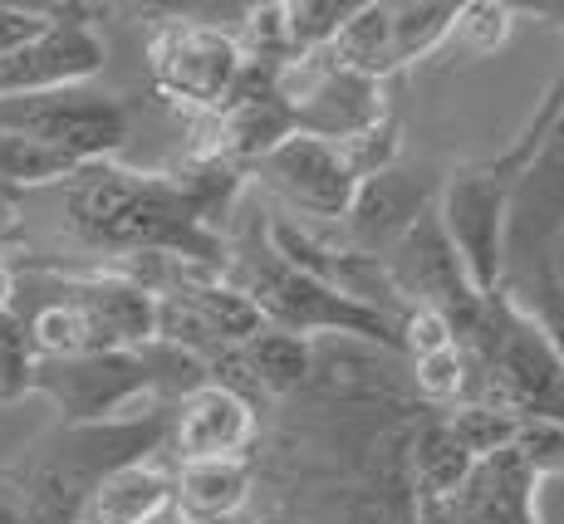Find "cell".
I'll return each instance as SVG.
<instances>
[{
    "mask_svg": "<svg viewBox=\"0 0 564 524\" xmlns=\"http://www.w3.org/2000/svg\"><path fill=\"white\" fill-rule=\"evenodd\" d=\"M64 226L94 255L182 260V265L226 270V236H212L172 187L167 172H133L118 162H89L64 182Z\"/></svg>",
    "mask_w": 564,
    "mask_h": 524,
    "instance_id": "obj_1",
    "label": "cell"
},
{
    "mask_svg": "<svg viewBox=\"0 0 564 524\" xmlns=\"http://www.w3.org/2000/svg\"><path fill=\"white\" fill-rule=\"evenodd\" d=\"M167 432L172 407H148L99 427H54L25 446V456L0 466V476L20 490L35 524H79L94 490L123 466L153 461L167 446Z\"/></svg>",
    "mask_w": 564,
    "mask_h": 524,
    "instance_id": "obj_2",
    "label": "cell"
},
{
    "mask_svg": "<svg viewBox=\"0 0 564 524\" xmlns=\"http://www.w3.org/2000/svg\"><path fill=\"white\" fill-rule=\"evenodd\" d=\"M221 275L256 304L265 329L295 334V338H314V334L359 338V343H373V348H383V353H403L398 324L388 319V314L364 309V304L344 299V294H334L329 285L310 280L305 270L285 265L265 240V216L226 231V270Z\"/></svg>",
    "mask_w": 564,
    "mask_h": 524,
    "instance_id": "obj_3",
    "label": "cell"
},
{
    "mask_svg": "<svg viewBox=\"0 0 564 524\" xmlns=\"http://www.w3.org/2000/svg\"><path fill=\"white\" fill-rule=\"evenodd\" d=\"M560 113H564V74L545 89L535 118L520 128V138L501 152V157L452 172V177L437 187L432 211H437L442 231H447L452 250L462 255L466 275H471V285L481 299L506 285V206H511L520 172L530 167V157L540 152V143H545V133L555 128Z\"/></svg>",
    "mask_w": 564,
    "mask_h": 524,
    "instance_id": "obj_4",
    "label": "cell"
},
{
    "mask_svg": "<svg viewBox=\"0 0 564 524\" xmlns=\"http://www.w3.org/2000/svg\"><path fill=\"white\" fill-rule=\"evenodd\" d=\"M457 348L471 363L466 402L501 407L516 422H564V363L506 285L486 294L481 324Z\"/></svg>",
    "mask_w": 564,
    "mask_h": 524,
    "instance_id": "obj_5",
    "label": "cell"
},
{
    "mask_svg": "<svg viewBox=\"0 0 564 524\" xmlns=\"http://www.w3.org/2000/svg\"><path fill=\"white\" fill-rule=\"evenodd\" d=\"M148 69L162 98L187 108V118L221 113L246 74V54L236 35L216 20H197L192 10L167 15L148 35Z\"/></svg>",
    "mask_w": 564,
    "mask_h": 524,
    "instance_id": "obj_6",
    "label": "cell"
},
{
    "mask_svg": "<svg viewBox=\"0 0 564 524\" xmlns=\"http://www.w3.org/2000/svg\"><path fill=\"white\" fill-rule=\"evenodd\" d=\"M275 94L285 103L295 138H314V143L334 148L359 143L383 118H393L388 113V84L344 69L329 50L285 64L275 79Z\"/></svg>",
    "mask_w": 564,
    "mask_h": 524,
    "instance_id": "obj_7",
    "label": "cell"
},
{
    "mask_svg": "<svg viewBox=\"0 0 564 524\" xmlns=\"http://www.w3.org/2000/svg\"><path fill=\"white\" fill-rule=\"evenodd\" d=\"M0 133L45 143L89 167V162H113V152L128 143V108L89 84L54 94H20L0 98Z\"/></svg>",
    "mask_w": 564,
    "mask_h": 524,
    "instance_id": "obj_8",
    "label": "cell"
},
{
    "mask_svg": "<svg viewBox=\"0 0 564 524\" xmlns=\"http://www.w3.org/2000/svg\"><path fill=\"white\" fill-rule=\"evenodd\" d=\"M383 270L393 280V290L403 294V304H422V309L442 314L457 343H466L476 334L486 299L476 294L462 255L452 250L447 231H442L437 211H422L412 221V231L383 255Z\"/></svg>",
    "mask_w": 564,
    "mask_h": 524,
    "instance_id": "obj_9",
    "label": "cell"
},
{
    "mask_svg": "<svg viewBox=\"0 0 564 524\" xmlns=\"http://www.w3.org/2000/svg\"><path fill=\"white\" fill-rule=\"evenodd\" d=\"M50 15H54V25L45 35H35L30 45L0 54V98L84 89V84H94L104 74L108 45L89 20V15H99V10L50 6Z\"/></svg>",
    "mask_w": 564,
    "mask_h": 524,
    "instance_id": "obj_10",
    "label": "cell"
},
{
    "mask_svg": "<svg viewBox=\"0 0 564 524\" xmlns=\"http://www.w3.org/2000/svg\"><path fill=\"white\" fill-rule=\"evenodd\" d=\"M564 236V113L545 133L530 167L520 172L511 206H506V280L555 255Z\"/></svg>",
    "mask_w": 564,
    "mask_h": 524,
    "instance_id": "obj_11",
    "label": "cell"
},
{
    "mask_svg": "<svg viewBox=\"0 0 564 524\" xmlns=\"http://www.w3.org/2000/svg\"><path fill=\"white\" fill-rule=\"evenodd\" d=\"M50 285L84 314L94 329L99 353H118V348H148L158 343V294L143 290L138 280L118 275L108 265L94 270H40Z\"/></svg>",
    "mask_w": 564,
    "mask_h": 524,
    "instance_id": "obj_12",
    "label": "cell"
},
{
    "mask_svg": "<svg viewBox=\"0 0 564 524\" xmlns=\"http://www.w3.org/2000/svg\"><path fill=\"white\" fill-rule=\"evenodd\" d=\"M251 177L265 192H275L290 211H305L314 221H344L354 187H359L344 148L314 143V138H285L275 152L256 162Z\"/></svg>",
    "mask_w": 564,
    "mask_h": 524,
    "instance_id": "obj_13",
    "label": "cell"
},
{
    "mask_svg": "<svg viewBox=\"0 0 564 524\" xmlns=\"http://www.w3.org/2000/svg\"><path fill=\"white\" fill-rule=\"evenodd\" d=\"M437 187H442V177L398 167V162L383 172H373V177H364L359 187H354V201L339 221L344 226L339 245L359 250L368 260H383L388 250L412 231V221H417L422 211H432Z\"/></svg>",
    "mask_w": 564,
    "mask_h": 524,
    "instance_id": "obj_14",
    "label": "cell"
},
{
    "mask_svg": "<svg viewBox=\"0 0 564 524\" xmlns=\"http://www.w3.org/2000/svg\"><path fill=\"white\" fill-rule=\"evenodd\" d=\"M260 436V417L251 407V397L221 387V382H202L197 392L172 407V461L192 466V461H226V456H251Z\"/></svg>",
    "mask_w": 564,
    "mask_h": 524,
    "instance_id": "obj_15",
    "label": "cell"
},
{
    "mask_svg": "<svg viewBox=\"0 0 564 524\" xmlns=\"http://www.w3.org/2000/svg\"><path fill=\"white\" fill-rule=\"evenodd\" d=\"M412 524H540V480L511 451L476 461L452 500L412 505Z\"/></svg>",
    "mask_w": 564,
    "mask_h": 524,
    "instance_id": "obj_16",
    "label": "cell"
},
{
    "mask_svg": "<svg viewBox=\"0 0 564 524\" xmlns=\"http://www.w3.org/2000/svg\"><path fill=\"white\" fill-rule=\"evenodd\" d=\"M476 461L457 446V436L447 432L442 417H417V427L403 441V480L412 505H437L452 500L471 480Z\"/></svg>",
    "mask_w": 564,
    "mask_h": 524,
    "instance_id": "obj_17",
    "label": "cell"
},
{
    "mask_svg": "<svg viewBox=\"0 0 564 524\" xmlns=\"http://www.w3.org/2000/svg\"><path fill=\"white\" fill-rule=\"evenodd\" d=\"M177 510L197 524L241 520V510L256 495V461L251 456H226V461H192L172 471Z\"/></svg>",
    "mask_w": 564,
    "mask_h": 524,
    "instance_id": "obj_18",
    "label": "cell"
},
{
    "mask_svg": "<svg viewBox=\"0 0 564 524\" xmlns=\"http://www.w3.org/2000/svg\"><path fill=\"white\" fill-rule=\"evenodd\" d=\"M177 505V485H172V471L158 461H138L123 466L104 480L89 495L79 524H153L167 510Z\"/></svg>",
    "mask_w": 564,
    "mask_h": 524,
    "instance_id": "obj_19",
    "label": "cell"
},
{
    "mask_svg": "<svg viewBox=\"0 0 564 524\" xmlns=\"http://www.w3.org/2000/svg\"><path fill=\"white\" fill-rule=\"evenodd\" d=\"M329 54L344 64V69L364 74V79L388 84L393 79V10L378 6V0H364V6L349 10V20L339 25Z\"/></svg>",
    "mask_w": 564,
    "mask_h": 524,
    "instance_id": "obj_20",
    "label": "cell"
},
{
    "mask_svg": "<svg viewBox=\"0 0 564 524\" xmlns=\"http://www.w3.org/2000/svg\"><path fill=\"white\" fill-rule=\"evenodd\" d=\"M393 10V69H408L417 59H432L447 45L452 25H457V6L452 0H403Z\"/></svg>",
    "mask_w": 564,
    "mask_h": 524,
    "instance_id": "obj_21",
    "label": "cell"
},
{
    "mask_svg": "<svg viewBox=\"0 0 564 524\" xmlns=\"http://www.w3.org/2000/svg\"><path fill=\"white\" fill-rule=\"evenodd\" d=\"M506 290L520 299V309L535 319V329L545 334V343L555 348V358L564 363V275H560L555 255L520 270L516 280H506Z\"/></svg>",
    "mask_w": 564,
    "mask_h": 524,
    "instance_id": "obj_22",
    "label": "cell"
},
{
    "mask_svg": "<svg viewBox=\"0 0 564 524\" xmlns=\"http://www.w3.org/2000/svg\"><path fill=\"white\" fill-rule=\"evenodd\" d=\"M79 172V162L64 157L45 143L30 138H10L0 133V187L6 192H25V187H50V182H69Z\"/></svg>",
    "mask_w": 564,
    "mask_h": 524,
    "instance_id": "obj_23",
    "label": "cell"
},
{
    "mask_svg": "<svg viewBox=\"0 0 564 524\" xmlns=\"http://www.w3.org/2000/svg\"><path fill=\"white\" fill-rule=\"evenodd\" d=\"M442 422H447V432L457 436V446L471 456V461H491V456L511 451L516 427H520L511 412L486 407V402H457Z\"/></svg>",
    "mask_w": 564,
    "mask_h": 524,
    "instance_id": "obj_24",
    "label": "cell"
},
{
    "mask_svg": "<svg viewBox=\"0 0 564 524\" xmlns=\"http://www.w3.org/2000/svg\"><path fill=\"white\" fill-rule=\"evenodd\" d=\"M408 382L422 407H457V402H466V387H471V363H466L457 343H447L437 353L408 358Z\"/></svg>",
    "mask_w": 564,
    "mask_h": 524,
    "instance_id": "obj_25",
    "label": "cell"
},
{
    "mask_svg": "<svg viewBox=\"0 0 564 524\" xmlns=\"http://www.w3.org/2000/svg\"><path fill=\"white\" fill-rule=\"evenodd\" d=\"M511 25H516V10L511 6H496V0H466L457 6V25H452L447 45L452 59H486V54H496L511 40Z\"/></svg>",
    "mask_w": 564,
    "mask_h": 524,
    "instance_id": "obj_26",
    "label": "cell"
},
{
    "mask_svg": "<svg viewBox=\"0 0 564 524\" xmlns=\"http://www.w3.org/2000/svg\"><path fill=\"white\" fill-rule=\"evenodd\" d=\"M354 0H285V40H290V64L324 54L349 20Z\"/></svg>",
    "mask_w": 564,
    "mask_h": 524,
    "instance_id": "obj_27",
    "label": "cell"
},
{
    "mask_svg": "<svg viewBox=\"0 0 564 524\" xmlns=\"http://www.w3.org/2000/svg\"><path fill=\"white\" fill-rule=\"evenodd\" d=\"M35 343L25 334V319L15 309H0V407L35 392Z\"/></svg>",
    "mask_w": 564,
    "mask_h": 524,
    "instance_id": "obj_28",
    "label": "cell"
},
{
    "mask_svg": "<svg viewBox=\"0 0 564 524\" xmlns=\"http://www.w3.org/2000/svg\"><path fill=\"white\" fill-rule=\"evenodd\" d=\"M511 456L540 480V485L564 476V422H520Z\"/></svg>",
    "mask_w": 564,
    "mask_h": 524,
    "instance_id": "obj_29",
    "label": "cell"
},
{
    "mask_svg": "<svg viewBox=\"0 0 564 524\" xmlns=\"http://www.w3.org/2000/svg\"><path fill=\"white\" fill-rule=\"evenodd\" d=\"M398 343H403V358H422V353H437V348L457 343V338H452L442 314L422 309V304H408L403 319H398Z\"/></svg>",
    "mask_w": 564,
    "mask_h": 524,
    "instance_id": "obj_30",
    "label": "cell"
},
{
    "mask_svg": "<svg viewBox=\"0 0 564 524\" xmlns=\"http://www.w3.org/2000/svg\"><path fill=\"white\" fill-rule=\"evenodd\" d=\"M54 25L50 6H0V54L30 45L35 35H45Z\"/></svg>",
    "mask_w": 564,
    "mask_h": 524,
    "instance_id": "obj_31",
    "label": "cell"
},
{
    "mask_svg": "<svg viewBox=\"0 0 564 524\" xmlns=\"http://www.w3.org/2000/svg\"><path fill=\"white\" fill-rule=\"evenodd\" d=\"M0 524H35L25 510V500H20V490L10 485L6 476H0Z\"/></svg>",
    "mask_w": 564,
    "mask_h": 524,
    "instance_id": "obj_32",
    "label": "cell"
},
{
    "mask_svg": "<svg viewBox=\"0 0 564 524\" xmlns=\"http://www.w3.org/2000/svg\"><path fill=\"white\" fill-rule=\"evenodd\" d=\"M15 236H20V201H15V192L0 187V255H6V245Z\"/></svg>",
    "mask_w": 564,
    "mask_h": 524,
    "instance_id": "obj_33",
    "label": "cell"
},
{
    "mask_svg": "<svg viewBox=\"0 0 564 524\" xmlns=\"http://www.w3.org/2000/svg\"><path fill=\"white\" fill-rule=\"evenodd\" d=\"M10 294H15V270H10V260L0 255V309L10 304Z\"/></svg>",
    "mask_w": 564,
    "mask_h": 524,
    "instance_id": "obj_34",
    "label": "cell"
},
{
    "mask_svg": "<svg viewBox=\"0 0 564 524\" xmlns=\"http://www.w3.org/2000/svg\"><path fill=\"white\" fill-rule=\"evenodd\" d=\"M153 524H197V520H187V515H182V510H177V505H172V510H167V515H162V520H153Z\"/></svg>",
    "mask_w": 564,
    "mask_h": 524,
    "instance_id": "obj_35",
    "label": "cell"
},
{
    "mask_svg": "<svg viewBox=\"0 0 564 524\" xmlns=\"http://www.w3.org/2000/svg\"><path fill=\"white\" fill-rule=\"evenodd\" d=\"M226 524H246V520H226Z\"/></svg>",
    "mask_w": 564,
    "mask_h": 524,
    "instance_id": "obj_36",
    "label": "cell"
}]
</instances>
